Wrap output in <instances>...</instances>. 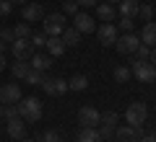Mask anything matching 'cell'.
Returning a JSON list of instances; mask_svg holds the SVG:
<instances>
[{"instance_id": "836d02e7", "label": "cell", "mask_w": 156, "mask_h": 142, "mask_svg": "<svg viewBox=\"0 0 156 142\" xmlns=\"http://www.w3.org/2000/svg\"><path fill=\"white\" fill-rule=\"evenodd\" d=\"M133 26H135V18H120V31H125V34H128V31H133Z\"/></svg>"}, {"instance_id": "ee69618b", "label": "cell", "mask_w": 156, "mask_h": 142, "mask_svg": "<svg viewBox=\"0 0 156 142\" xmlns=\"http://www.w3.org/2000/svg\"><path fill=\"white\" fill-rule=\"evenodd\" d=\"M3 111H5V106H3V104H0V119H3Z\"/></svg>"}, {"instance_id": "1f68e13d", "label": "cell", "mask_w": 156, "mask_h": 142, "mask_svg": "<svg viewBox=\"0 0 156 142\" xmlns=\"http://www.w3.org/2000/svg\"><path fill=\"white\" fill-rule=\"evenodd\" d=\"M148 57H151V47H146V44L140 41V47L135 49V60H140V62H143V60H148Z\"/></svg>"}, {"instance_id": "60d3db41", "label": "cell", "mask_w": 156, "mask_h": 142, "mask_svg": "<svg viewBox=\"0 0 156 142\" xmlns=\"http://www.w3.org/2000/svg\"><path fill=\"white\" fill-rule=\"evenodd\" d=\"M5 49H8V41H3V39H0V54H5Z\"/></svg>"}, {"instance_id": "30bf717a", "label": "cell", "mask_w": 156, "mask_h": 142, "mask_svg": "<svg viewBox=\"0 0 156 142\" xmlns=\"http://www.w3.org/2000/svg\"><path fill=\"white\" fill-rule=\"evenodd\" d=\"M99 121H101L99 109H94V106H81V109H78V124H83V127H96Z\"/></svg>"}, {"instance_id": "f546056e", "label": "cell", "mask_w": 156, "mask_h": 142, "mask_svg": "<svg viewBox=\"0 0 156 142\" xmlns=\"http://www.w3.org/2000/svg\"><path fill=\"white\" fill-rule=\"evenodd\" d=\"M16 116H21V109H18V104H8L5 111H3V119H16Z\"/></svg>"}, {"instance_id": "603a6c76", "label": "cell", "mask_w": 156, "mask_h": 142, "mask_svg": "<svg viewBox=\"0 0 156 142\" xmlns=\"http://www.w3.org/2000/svg\"><path fill=\"white\" fill-rule=\"evenodd\" d=\"M86 88H89V78L86 75H76V78H70V80H68V91H86Z\"/></svg>"}, {"instance_id": "277c9868", "label": "cell", "mask_w": 156, "mask_h": 142, "mask_svg": "<svg viewBox=\"0 0 156 142\" xmlns=\"http://www.w3.org/2000/svg\"><path fill=\"white\" fill-rule=\"evenodd\" d=\"M130 72H133V78L135 80H140V83H154L156 80V65H151L148 60H135L133 62V67H130Z\"/></svg>"}, {"instance_id": "8d00e7d4", "label": "cell", "mask_w": 156, "mask_h": 142, "mask_svg": "<svg viewBox=\"0 0 156 142\" xmlns=\"http://www.w3.org/2000/svg\"><path fill=\"white\" fill-rule=\"evenodd\" d=\"M42 142H60V137H57L55 129H47L44 134H42Z\"/></svg>"}, {"instance_id": "484cf974", "label": "cell", "mask_w": 156, "mask_h": 142, "mask_svg": "<svg viewBox=\"0 0 156 142\" xmlns=\"http://www.w3.org/2000/svg\"><path fill=\"white\" fill-rule=\"evenodd\" d=\"M117 121H120V116H117L115 111H107V114H101L99 127H117Z\"/></svg>"}, {"instance_id": "6da1fadb", "label": "cell", "mask_w": 156, "mask_h": 142, "mask_svg": "<svg viewBox=\"0 0 156 142\" xmlns=\"http://www.w3.org/2000/svg\"><path fill=\"white\" fill-rule=\"evenodd\" d=\"M18 109H21V119L26 124H37L42 119V104L37 98H21L18 101Z\"/></svg>"}, {"instance_id": "4316f807", "label": "cell", "mask_w": 156, "mask_h": 142, "mask_svg": "<svg viewBox=\"0 0 156 142\" xmlns=\"http://www.w3.org/2000/svg\"><path fill=\"white\" fill-rule=\"evenodd\" d=\"M138 18H143V21H151V18H154V8H151L148 3H140V5H138Z\"/></svg>"}, {"instance_id": "9a60e30c", "label": "cell", "mask_w": 156, "mask_h": 142, "mask_svg": "<svg viewBox=\"0 0 156 142\" xmlns=\"http://www.w3.org/2000/svg\"><path fill=\"white\" fill-rule=\"evenodd\" d=\"M140 41L146 47H156V21H146L140 28Z\"/></svg>"}, {"instance_id": "ac0fdd59", "label": "cell", "mask_w": 156, "mask_h": 142, "mask_svg": "<svg viewBox=\"0 0 156 142\" xmlns=\"http://www.w3.org/2000/svg\"><path fill=\"white\" fill-rule=\"evenodd\" d=\"M76 142H104V140H101V134H99L96 127H81Z\"/></svg>"}, {"instance_id": "5b68a950", "label": "cell", "mask_w": 156, "mask_h": 142, "mask_svg": "<svg viewBox=\"0 0 156 142\" xmlns=\"http://www.w3.org/2000/svg\"><path fill=\"white\" fill-rule=\"evenodd\" d=\"M115 47H117V52H120V54H135V49L140 47V36H135L133 31L120 34V36H117V41H115Z\"/></svg>"}, {"instance_id": "8992f818", "label": "cell", "mask_w": 156, "mask_h": 142, "mask_svg": "<svg viewBox=\"0 0 156 142\" xmlns=\"http://www.w3.org/2000/svg\"><path fill=\"white\" fill-rule=\"evenodd\" d=\"M117 36H120V31H117L115 23H101V26L96 28V39H99L101 47H115Z\"/></svg>"}, {"instance_id": "7dc6e473", "label": "cell", "mask_w": 156, "mask_h": 142, "mask_svg": "<svg viewBox=\"0 0 156 142\" xmlns=\"http://www.w3.org/2000/svg\"><path fill=\"white\" fill-rule=\"evenodd\" d=\"M39 142H42V140H39Z\"/></svg>"}, {"instance_id": "8fae6325", "label": "cell", "mask_w": 156, "mask_h": 142, "mask_svg": "<svg viewBox=\"0 0 156 142\" xmlns=\"http://www.w3.org/2000/svg\"><path fill=\"white\" fill-rule=\"evenodd\" d=\"M73 26L78 28L81 34H96V23L89 13H76L73 16Z\"/></svg>"}, {"instance_id": "c3c4849f", "label": "cell", "mask_w": 156, "mask_h": 142, "mask_svg": "<svg viewBox=\"0 0 156 142\" xmlns=\"http://www.w3.org/2000/svg\"><path fill=\"white\" fill-rule=\"evenodd\" d=\"M154 11H156V8H154Z\"/></svg>"}, {"instance_id": "bcb514c9", "label": "cell", "mask_w": 156, "mask_h": 142, "mask_svg": "<svg viewBox=\"0 0 156 142\" xmlns=\"http://www.w3.org/2000/svg\"><path fill=\"white\" fill-rule=\"evenodd\" d=\"M13 3H26V0H13Z\"/></svg>"}, {"instance_id": "44dd1931", "label": "cell", "mask_w": 156, "mask_h": 142, "mask_svg": "<svg viewBox=\"0 0 156 142\" xmlns=\"http://www.w3.org/2000/svg\"><path fill=\"white\" fill-rule=\"evenodd\" d=\"M29 70H31V62H26V60H16V62L11 65L13 80H23V78L29 75Z\"/></svg>"}, {"instance_id": "83f0119b", "label": "cell", "mask_w": 156, "mask_h": 142, "mask_svg": "<svg viewBox=\"0 0 156 142\" xmlns=\"http://www.w3.org/2000/svg\"><path fill=\"white\" fill-rule=\"evenodd\" d=\"M62 13L65 16H76L78 13V0H62Z\"/></svg>"}, {"instance_id": "b9f144b4", "label": "cell", "mask_w": 156, "mask_h": 142, "mask_svg": "<svg viewBox=\"0 0 156 142\" xmlns=\"http://www.w3.org/2000/svg\"><path fill=\"white\" fill-rule=\"evenodd\" d=\"M5 65H8V62H5V54H0V72L5 70Z\"/></svg>"}, {"instance_id": "f6af8a7d", "label": "cell", "mask_w": 156, "mask_h": 142, "mask_svg": "<svg viewBox=\"0 0 156 142\" xmlns=\"http://www.w3.org/2000/svg\"><path fill=\"white\" fill-rule=\"evenodd\" d=\"M21 142H37V140H26V137H23V140H21Z\"/></svg>"}, {"instance_id": "d6986e66", "label": "cell", "mask_w": 156, "mask_h": 142, "mask_svg": "<svg viewBox=\"0 0 156 142\" xmlns=\"http://www.w3.org/2000/svg\"><path fill=\"white\" fill-rule=\"evenodd\" d=\"M96 16H99L104 23H112L117 18V8L112 5V3H101V5H96Z\"/></svg>"}, {"instance_id": "5bb4252c", "label": "cell", "mask_w": 156, "mask_h": 142, "mask_svg": "<svg viewBox=\"0 0 156 142\" xmlns=\"http://www.w3.org/2000/svg\"><path fill=\"white\" fill-rule=\"evenodd\" d=\"M23 21H26V23L44 21V8L39 5V3H29V5L23 8Z\"/></svg>"}, {"instance_id": "4dcf8cb0", "label": "cell", "mask_w": 156, "mask_h": 142, "mask_svg": "<svg viewBox=\"0 0 156 142\" xmlns=\"http://www.w3.org/2000/svg\"><path fill=\"white\" fill-rule=\"evenodd\" d=\"M13 13V0H0V18H8Z\"/></svg>"}, {"instance_id": "e0dca14e", "label": "cell", "mask_w": 156, "mask_h": 142, "mask_svg": "<svg viewBox=\"0 0 156 142\" xmlns=\"http://www.w3.org/2000/svg\"><path fill=\"white\" fill-rule=\"evenodd\" d=\"M29 62H31V67H34V70H39V72H47L52 67V57L50 54H39V52H34Z\"/></svg>"}, {"instance_id": "f35d334b", "label": "cell", "mask_w": 156, "mask_h": 142, "mask_svg": "<svg viewBox=\"0 0 156 142\" xmlns=\"http://www.w3.org/2000/svg\"><path fill=\"white\" fill-rule=\"evenodd\" d=\"M151 65H156V47H151V57H148Z\"/></svg>"}, {"instance_id": "7402d4cb", "label": "cell", "mask_w": 156, "mask_h": 142, "mask_svg": "<svg viewBox=\"0 0 156 142\" xmlns=\"http://www.w3.org/2000/svg\"><path fill=\"white\" fill-rule=\"evenodd\" d=\"M138 0H122L120 3V13H122L125 18H138Z\"/></svg>"}, {"instance_id": "9c48e42d", "label": "cell", "mask_w": 156, "mask_h": 142, "mask_svg": "<svg viewBox=\"0 0 156 142\" xmlns=\"http://www.w3.org/2000/svg\"><path fill=\"white\" fill-rule=\"evenodd\" d=\"M42 88H44L47 96H62V93L68 91V80H65V78H60V75H55V78H47L44 75Z\"/></svg>"}, {"instance_id": "ffe728a7", "label": "cell", "mask_w": 156, "mask_h": 142, "mask_svg": "<svg viewBox=\"0 0 156 142\" xmlns=\"http://www.w3.org/2000/svg\"><path fill=\"white\" fill-rule=\"evenodd\" d=\"M62 41H65V47H78V44H81V39H83V34L78 31L76 26H70V28H65V31H62Z\"/></svg>"}, {"instance_id": "d4e9b609", "label": "cell", "mask_w": 156, "mask_h": 142, "mask_svg": "<svg viewBox=\"0 0 156 142\" xmlns=\"http://www.w3.org/2000/svg\"><path fill=\"white\" fill-rule=\"evenodd\" d=\"M23 80H26L29 85H42V83H44V72H39V70H34V67H31L29 75L23 78Z\"/></svg>"}, {"instance_id": "681fc988", "label": "cell", "mask_w": 156, "mask_h": 142, "mask_svg": "<svg viewBox=\"0 0 156 142\" xmlns=\"http://www.w3.org/2000/svg\"><path fill=\"white\" fill-rule=\"evenodd\" d=\"M60 142H62V140H60Z\"/></svg>"}, {"instance_id": "7a4b0ae2", "label": "cell", "mask_w": 156, "mask_h": 142, "mask_svg": "<svg viewBox=\"0 0 156 142\" xmlns=\"http://www.w3.org/2000/svg\"><path fill=\"white\" fill-rule=\"evenodd\" d=\"M125 119H128L130 127L140 129V127L146 124V119H148V106H146L143 101H135V104H130L128 111H125Z\"/></svg>"}, {"instance_id": "2e32d148", "label": "cell", "mask_w": 156, "mask_h": 142, "mask_svg": "<svg viewBox=\"0 0 156 142\" xmlns=\"http://www.w3.org/2000/svg\"><path fill=\"white\" fill-rule=\"evenodd\" d=\"M44 47H47V52H50V57H62V54H65V49H68L65 41H62L60 36H47Z\"/></svg>"}, {"instance_id": "3957f363", "label": "cell", "mask_w": 156, "mask_h": 142, "mask_svg": "<svg viewBox=\"0 0 156 142\" xmlns=\"http://www.w3.org/2000/svg\"><path fill=\"white\" fill-rule=\"evenodd\" d=\"M65 13H52V16H44V21H42V31L47 34V36H62V31H65Z\"/></svg>"}, {"instance_id": "4fadbf2b", "label": "cell", "mask_w": 156, "mask_h": 142, "mask_svg": "<svg viewBox=\"0 0 156 142\" xmlns=\"http://www.w3.org/2000/svg\"><path fill=\"white\" fill-rule=\"evenodd\" d=\"M8 121V137H11V140H18L21 142L23 137H26V124H23V119L21 116H16V119H5Z\"/></svg>"}, {"instance_id": "d6a6232c", "label": "cell", "mask_w": 156, "mask_h": 142, "mask_svg": "<svg viewBox=\"0 0 156 142\" xmlns=\"http://www.w3.org/2000/svg\"><path fill=\"white\" fill-rule=\"evenodd\" d=\"M31 44H34V49H39V47H44L47 44V34H31Z\"/></svg>"}, {"instance_id": "74e56055", "label": "cell", "mask_w": 156, "mask_h": 142, "mask_svg": "<svg viewBox=\"0 0 156 142\" xmlns=\"http://www.w3.org/2000/svg\"><path fill=\"white\" fill-rule=\"evenodd\" d=\"M78 5H83V8H94V5H99V0H78Z\"/></svg>"}, {"instance_id": "f1b7e54d", "label": "cell", "mask_w": 156, "mask_h": 142, "mask_svg": "<svg viewBox=\"0 0 156 142\" xmlns=\"http://www.w3.org/2000/svg\"><path fill=\"white\" fill-rule=\"evenodd\" d=\"M130 67H115V80L117 83H125V80H130Z\"/></svg>"}, {"instance_id": "e575fe53", "label": "cell", "mask_w": 156, "mask_h": 142, "mask_svg": "<svg viewBox=\"0 0 156 142\" xmlns=\"http://www.w3.org/2000/svg\"><path fill=\"white\" fill-rule=\"evenodd\" d=\"M0 39H3V41H8V44H13V41H16L13 28H0Z\"/></svg>"}, {"instance_id": "7c38bea8", "label": "cell", "mask_w": 156, "mask_h": 142, "mask_svg": "<svg viewBox=\"0 0 156 142\" xmlns=\"http://www.w3.org/2000/svg\"><path fill=\"white\" fill-rule=\"evenodd\" d=\"M115 140L117 142H138L140 140V129H135V127L130 124H122L115 129Z\"/></svg>"}, {"instance_id": "7bdbcfd3", "label": "cell", "mask_w": 156, "mask_h": 142, "mask_svg": "<svg viewBox=\"0 0 156 142\" xmlns=\"http://www.w3.org/2000/svg\"><path fill=\"white\" fill-rule=\"evenodd\" d=\"M107 3H112V5H120V3H122V0H107Z\"/></svg>"}, {"instance_id": "cb8c5ba5", "label": "cell", "mask_w": 156, "mask_h": 142, "mask_svg": "<svg viewBox=\"0 0 156 142\" xmlns=\"http://www.w3.org/2000/svg\"><path fill=\"white\" fill-rule=\"evenodd\" d=\"M13 34H16V39H31V23H26V21H23V23H18V26L16 28H13Z\"/></svg>"}, {"instance_id": "ba28073f", "label": "cell", "mask_w": 156, "mask_h": 142, "mask_svg": "<svg viewBox=\"0 0 156 142\" xmlns=\"http://www.w3.org/2000/svg\"><path fill=\"white\" fill-rule=\"evenodd\" d=\"M11 52H13V57L16 60H31V54L37 49H34V44H31V39H16V41L11 44Z\"/></svg>"}, {"instance_id": "52a82bcc", "label": "cell", "mask_w": 156, "mask_h": 142, "mask_svg": "<svg viewBox=\"0 0 156 142\" xmlns=\"http://www.w3.org/2000/svg\"><path fill=\"white\" fill-rule=\"evenodd\" d=\"M23 96H21V88H18V83H5V85H0V104L8 106V104H18Z\"/></svg>"}, {"instance_id": "ab89813d", "label": "cell", "mask_w": 156, "mask_h": 142, "mask_svg": "<svg viewBox=\"0 0 156 142\" xmlns=\"http://www.w3.org/2000/svg\"><path fill=\"white\" fill-rule=\"evenodd\" d=\"M138 142H156V134H151V137H140Z\"/></svg>"}, {"instance_id": "d590c367", "label": "cell", "mask_w": 156, "mask_h": 142, "mask_svg": "<svg viewBox=\"0 0 156 142\" xmlns=\"http://www.w3.org/2000/svg\"><path fill=\"white\" fill-rule=\"evenodd\" d=\"M115 129H117V127H99L101 140H115Z\"/></svg>"}]
</instances>
